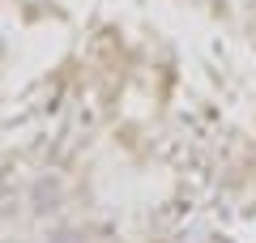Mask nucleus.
Here are the masks:
<instances>
[{
    "label": "nucleus",
    "mask_w": 256,
    "mask_h": 243,
    "mask_svg": "<svg viewBox=\"0 0 256 243\" xmlns=\"http://www.w3.org/2000/svg\"><path fill=\"white\" fill-rule=\"evenodd\" d=\"M64 205H68V188H64L60 175L43 171V175H34V180L26 184V209L38 218V222H52V218H60Z\"/></svg>",
    "instance_id": "nucleus-1"
},
{
    "label": "nucleus",
    "mask_w": 256,
    "mask_h": 243,
    "mask_svg": "<svg viewBox=\"0 0 256 243\" xmlns=\"http://www.w3.org/2000/svg\"><path fill=\"white\" fill-rule=\"evenodd\" d=\"M38 243H90V234H86V226H77V222H60V218H52Z\"/></svg>",
    "instance_id": "nucleus-2"
},
{
    "label": "nucleus",
    "mask_w": 256,
    "mask_h": 243,
    "mask_svg": "<svg viewBox=\"0 0 256 243\" xmlns=\"http://www.w3.org/2000/svg\"><path fill=\"white\" fill-rule=\"evenodd\" d=\"M0 243H9V239H4V234H0Z\"/></svg>",
    "instance_id": "nucleus-3"
},
{
    "label": "nucleus",
    "mask_w": 256,
    "mask_h": 243,
    "mask_svg": "<svg viewBox=\"0 0 256 243\" xmlns=\"http://www.w3.org/2000/svg\"><path fill=\"white\" fill-rule=\"evenodd\" d=\"M26 243H38V239H26Z\"/></svg>",
    "instance_id": "nucleus-4"
}]
</instances>
